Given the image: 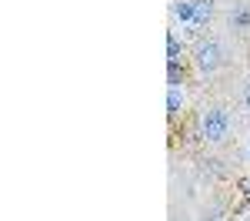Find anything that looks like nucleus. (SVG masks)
I'll return each instance as SVG.
<instances>
[{
    "instance_id": "f257e3e1",
    "label": "nucleus",
    "mask_w": 250,
    "mask_h": 221,
    "mask_svg": "<svg viewBox=\"0 0 250 221\" xmlns=\"http://www.w3.org/2000/svg\"><path fill=\"white\" fill-rule=\"evenodd\" d=\"M233 131V114L224 104H210L197 114V138L204 144H224Z\"/></svg>"
},
{
    "instance_id": "f03ea898",
    "label": "nucleus",
    "mask_w": 250,
    "mask_h": 221,
    "mask_svg": "<svg viewBox=\"0 0 250 221\" xmlns=\"http://www.w3.org/2000/svg\"><path fill=\"white\" fill-rule=\"evenodd\" d=\"M190 64H193V71L200 74V77H213L224 64H227V50H224V44L217 37H204L197 40L190 47Z\"/></svg>"
},
{
    "instance_id": "7ed1b4c3",
    "label": "nucleus",
    "mask_w": 250,
    "mask_h": 221,
    "mask_svg": "<svg viewBox=\"0 0 250 221\" xmlns=\"http://www.w3.org/2000/svg\"><path fill=\"white\" fill-rule=\"evenodd\" d=\"M170 17H173V24H180V30H184V27H193L197 3H193V0H170Z\"/></svg>"
},
{
    "instance_id": "20e7f679",
    "label": "nucleus",
    "mask_w": 250,
    "mask_h": 221,
    "mask_svg": "<svg viewBox=\"0 0 250 221\" xmlns=\"http://www.w3.org/2000/svg\"><path fill=\"white\" fill-rule=\"evenodd\" d=\"M184 57H190V44L177 37V30H167V64H184Z\"/></svg>"
},
{
    "instance_id": "39448f33",
    "label": "nucleus",
    "mask_w": 250,
    "mask_h": 221,
    "mask_svg": "<svg viewBox=\"0 0 250 221\" xmlns=\"http://www.w3.org/2000/svg\"><path fill=\"white\" fill-rule=\"evenodd\" d=\"M184 111H187V91L184 87H167V118H170V124L184 118Z\"/></svg>"
},
{
    "instance_id": "423d86ee",
    "label": "nucleus",
    "mask_w": 250,
    "mask_h": 221,
    "mask_svg": "<svg viewBox=\"0 0 250 221\" xmlns=\"http://www.w3.org/2000/svg\"><path fill=\"white\" fill-rule=\"evenodd\" d=\"M197 3V17H193V27H200V30H207L217 17V0H193Z\"/></svg>"
},
{
    "instance_id": "0eeeda50",
    "label": "nucleus",
    "mask_w": 250,
    "mask_h": 221,
    "mask_svg": "<svg viewBox=\"0 0 250 221\" xmlns=\"http://www.w3.org/2000/svg\"><path fill=\"white\" fill-rule=\"evenodd\" d=\"M227 24H230V30H237V34H247L250 30V7L247 3H233Z\"/></svg>"
},
{
    "instance_id": "6e6552de",
    "label": "nucleus",
    "mask_w": 250,
    "mask_h": 221,
    "mask_svg": "<svg viewBox=\"0 0 250 221\" xmlns=\"http://www.w3.org/2000/svg\"><path fill=\"white\" fill-rule=\"evenodd\" d=\"M184 84H187L184 64H167V87H184Z\"/></svg>"
},
{
    "instance_id": "1a4fd4ad",
    "label": "nucleus",
    "mask_w": 250,
    "mask_h": 221,
    "mask_svg": "<svg viewBox=\"0 0 250 221\" xmlns=\"http://www.w3.org/2000/svg\"><path fill=\"white\" fill-rule=\"evenodd\" d=\"M200 221H224V208H210V211H204Z\"/></svg>"
},
{
    "instance_id": "9d476101",
    "label": "nucleus",
    "mask_w": 250,
    "mask_h": 221,
    "mask_svg": "<svg viewBox=\"0 0 250 221\" xmlns=\"http://www.w3.org/2000/svg\"><path fill=\"white\" fill-rule=\"evenodd\" d=\"M240 98H244V107H247V111H250V80H247V84H244V94H240Z\"/></svg>"
},
{
    "instance_id": "9b49d317",
    "label": "nucleus",
    "mask_w": 250,
    "mask_h": 221,
    "mask_svg": "<svg viewBox=\"0 0 250 221\" xmlns=\"http://www.w3.org/2000/svg\"><path fill=\"white\" fill-rule=\"evenodd\" d=\"M240 191H244V195H250V181H244V184H240Z\"/></svg>"
},
{
    "instance_id": "f8f14e48",
    "label": "nucleus",
    "mask_w": 250,
    "mask_h": 221,
    "mask_svg": "<svg viewBox=\"0 0 250 221\" xmlns=\"http://www.w3.org/2000/svg\"><path fill=\"white\" fill-rule=\"evenodd\" d=\"M244 204H247V208H250V195H244Z\"/></svg>"
},
{
    "instance_id": "ddd939ff",
    "label": "nucleus",
    "mask_w": 250,
    "mask_h": 221,
    "mask_svg": "<svg viewBox=\"0 0 250 221\" xmlns=\"http://www.w3.org/2000/svg\"><path fill=\"white\" fill-rule=\"evenodd\" d=\"M247 161H250V141H247Z\"/></svg>"
}]
</instances>
